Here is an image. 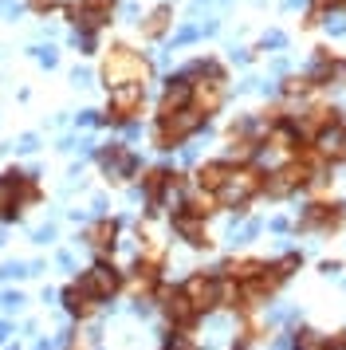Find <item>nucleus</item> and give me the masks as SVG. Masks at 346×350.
I'll return each instance as SVG.
<instances>
[{"label":"nucleus","instance_id":"f257e3e1","mask_svg":"<svg viewBox=\"0 0 346 350\" xmlns=\"http://www.w3.org/2000/svg\"><path fill=\"white\" fill-rule=\"evenodd\" d=\"M150 71L154 67H150V59L142 51L126 48V44H110L107 48V59H103V83H107V91L122 87V83H146Z\"/></svg>","mask_w":346,"mask_h":350},{"label":"nucleus","instance_id":"f03ea898","mask_svg":"<svg viewBox=\"0 0 346 350\" xmlns=\"http://www.w3.org/2000/svg\"><path fill=\"white\" fill-rule=\"evenodd\" d=\"M209 126V118L204 114H197L193 107H185V111H173V114H157L154 118V146L157 150H181V146L193 138V134H201V130Z\"/></svg>","mask_w":346,"mask_h":350},{"label":"nucleus","instance_id":"7ed1b4c3","mask_svg":"<svg viewBox=\"0 0 346 350\" xmlns=\"http://www.w3.org/2000/svg\"><path fill=\"white\" fill-rule=\"evenodd\" d=\"M75 284L83 287L87 295H94L98 303H114L126 291V271L118 268L114 260H94L83 275H75Z\"/></svg>","mask_w":346,"mask_h":350},{"label":"nucleus","instance_id":"20e7f679","mask_svg":"<svg viewBox=\"0 0 346 350\" xmlns=\"http://www.w3.org/2000/svg\"><path fill=\"white\" fill-rule=\"evenodd\" d=\"M154 303H157V311L165 315V323H170V331H185V334H193L197 331V323H201V315L193 311V303H189V295L181 291V284H165L161 280V287H157V295H154Z\"/></svg>","mask_w":346,"mask_h":350},{"label":"nucleus","instance_id":"39448f33","mask_svg":"<svg viewBox=\"0 0 346 350\" xmlns=\"http://www.w3.org/2000/svg\"><path fill=\"white\" fill-rule=\"evenodd\" d=\"M94 161H98V170L107 177L110 185H126V181H134L142 174V158L122 142H107L94 150Z\"/></svg>","mask_w":346,"mask_h":350},{"label":"nucleus","instance_id":"423d86ee","mask_svg":"<svg viewBox=\"0 0 346 350\" xmlns=\"http://www.w3.org/2000/svg\"><path fill=\"white\" fill-rule=\"evenodd\" d=\"M181 291L189 295L193 311H197L201 319L224 307V280H220V271H204V268H201V271H193V275H185Z\"/></svg>","mask_w":346,"mask_h":350},{"label":"nucleus","instance_id":"0eeeda50","mask_svg":"<svg viewBox=\"0 0 346 350\" xmlns=\"http://www.w3.org/2000/svg\"><path fill=\"white\" fill-rule=\"evenodd\" d=\"M142 107H146V83H122L110 91L103 122L107 126H134V114H142Z\"/></svg>","mask_w":346,"mask_h":350},{"label":"nucleus","instance_id":"6e6552de","mask_svg":"<svg viewBox=\"0 0 346 350\" xmlns=\"http://www.w3.org/2000/svg\"><path fill=\"white\" fill-rule=\"evenodd\" d=\"M118 237H122V221L118 217H94L87 228H83V244L94 252V260H114V248H118Z\"/></svg>","mask_w":346,"mask_h":350},{"label":"nucleus","instance_id":"1a4fd4ad","mask_svg":"<svg viewBox=\"0 0 346 350\" xmlns=\"http://www.w3.org/2000/svg\"><path fill=\"white\" fill-rule=\"evenodd\" d=\"M170 228H173V237H177V240H185L189 248H197V252H209V248H213V237H209V224H204L201 217H193V213H185V208H173Z\"/></svg>","mask_w":346,"mask_h":350},{"label":"nucleus","instance_id":"9d476101","mask_svg":"<svg viewBox=\"0 0 346 350\" xmlns=\"http://www.w3.org/2000/svg\"><path fill=\"white\" fill-rule=\"evenodd\" d=\"M346 221V205H327V201H315V205L303 208L299 217V228L303 232H338Z\"/></svg>","mask_w":346,"mask_h":350},{"label":"nucleus","instance_id":"9b49d317","mask_svg":"<svg viewBox=\"0 0 346 350\" xmlns=\"http://www.w3.org/2000/svg\"><path fill=\"white\" fill-rule=\"evenodd\" d=\"M236 165L232 161H224V158H213V161H201L197 170H193V177H189V185L193 189H201V193H213L217 197V189L228 181V174H232Z\"/></svg>","mask_w":346,"mask_h":350},{"label":"nucleus","instance_id":"f8f14e48","mask_svg":"<svg viewBox=\"0 0 346 350\" xmlns=\"http://www.w3.org/2000/svg\"><path fill=\"white\" fill-rule=\"evenodd\" d=\"M59 303H63V311L75 319V323H87V319H94V315H98V307H103V303L94 299V295H87V291H83L75 280H71V284L59 291Z\"/></svg>","mask_w":346,"mask_h":350},{"label":"nucleus","instance_id":"ddd939ff","mask_svg":"<svg viewBox=\"0 0 346 350\" xmlns=\"http://www.w3.org/2000/svg\"><path fill=\"white\" fill-rule=\"evenodd\" d=\"M193 107V83L177 71L165 79V91H161V103H157V114H173V111H185Z\"/></svg>","mask_w":346,"mask_h":350},{"label":"nucleus","instance_id":"4468645a","mask_svg":"<svg viewBox=\"0 0 346 350\" xmlns=\"http://www.w3.org/2000/svg\"><path fill=\"white\" fill-rule=\"evenodd\" d=\"M315 150L323 154L327 161H346V126H330V130H323L319 138H315Z\"/></svg>","mask_w":346,"mask_h":350},{"label":"nucleus","instance_id":"2eb2a0df","mask_svg":"<svg viewBox=\"0 0 346 350\" xmlns=\"http://www.w3.org/2000/svg\"><path fill=\"white\" fill-rule=\"evenodd\" d=\"M170 24H173V4H157L154 12L142 20V36L146 40H161V36L170 32Z\"/></svg>","mask_w":346,"mask_h":350},{"label":"nucleus","instance_id":"dca6fc26","mask_svg":"<svg viewBox=\"0 0 346 350\" xmlns=\"http://www.w3.org/2000/svg\"><path fill=\"white\" fill-rule=\"evenodd\" d=\"M16 177H20V170H8V174L0 177V217L16 205Z\"/></svg>","mask_w":346,"mask_h":350},{"label":"nucleus","instance_id":"f3484780","mask_svg":"<svg viewBox=\"0 0 346 350\" xmlns=\"http://www.w3.org/2000/svg\"><path fill=\"white\" fill-rule=\"evenodd\" d=\"M79 8H87L94 16H114V8H118V0H79Z\"/></svg>","mask_w":346,"mask_h":350},{"label":"nucleus","instance_id":"a211bd4d","mask_svg":"<svg viewBox=\"0 0 346 350\" xmlns=\"http://www.w3.org/2000/svg\"><path fill=\"white\" fill-rule=\"evenodd\" d=\"M28 8L36 16H47V12H55V8H67V0H28Z\"/></svg>","mask_w":346,"mask_h":350},{"label":"nucleus","instance_id":"6ab92c4d","mask_svg":"<svg viewBox=\"0 0 346 350\" xmlns=\"http://www.w3.org/2000/svg\"><path fill=\"white\" fill-rule=\"evenodd\" d=\"M0 303H4V311H20L28 299H24L20 291H4V295H0Z\"/></svg>","mask_w":346,"mask_h":350},{"label":"nucleus","instance_id":"aec40b11","mask_svg":"<svg viewBox=\"0 0 346 350\" xmlns=\"http://www.w3.org/2000/svg\"><path fill=\"white\" fill-rule=\"evenodd\" d=\"M51 240H55V228H51V224H47V228H40V232H36V244H51Z\"/></svg>","mask_w":346,"mask_h":350},{"label":"nucleus","instance_id":"412c9836","mask_svg":"<svg viewBox=\"0 0 346 350\" xmlns=\"http://www.w3.org/2000/svg\"><path fill=\"white\" fill-rule=\"evenodd\" d=\"M8 334H12V327H8V323H0V347L8 342Z\"/></svg>","mask_w":346,"mask_h":350},{"label":"nucleus","instance_id":"4be33fe9","mask_svg":"<svg viewBox=\"0 0 346 350\" xmlns=\"http://www.w3.org/2000/svg\"><path fill=\"white\" fill-rule=\"evenodd\" d=\"M8 350H20V347H8Z\"/></svg>","mask_w":346,"mask_h":350}]
</instances>
